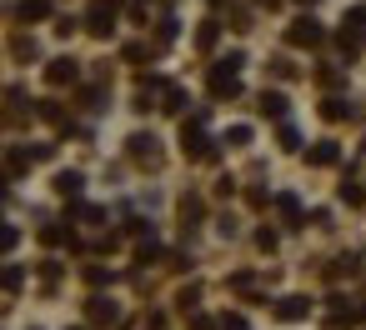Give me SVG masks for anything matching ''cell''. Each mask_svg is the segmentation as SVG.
Listing matches in <instances>:
<instances>
[{
    "instance_id": "ba28073f",
    "label": "cell",
    "mask_w": 366,
    "mask_h": 330,
    "mask_svg": "<svg viewBox=\"0 0 366 330\" xmlns=\"http://www.w3.org/2000/svg\"><path fill=\"white\" fill-rule=\"evenodd\" d=\"M131 155H136V160H146V165L161 160V155H155V140H150V135H131Z\"/></svg>"
},
{
    "instance_id": "44dd1931",
    "label": "cell",
    "mask_w": 366,
    "mask_h": 330,
    "mask_svg": "<svg viewBox=\"0 0 366 330\" xmlns=\"http://www.w3.org/2000/svg\"><path fill=\"white\" fill-rule=\"evenodd\" d=\"M226 140H231V145H246V140H251V130H246V126H231V130H226Z\"/></svg>"
},
{
    "instance_id": "603a6c76",
    "label": "cell",
    "mask_w": 366,
    "mask_h": 330,
    "mask_svg": "<svg viewBox=\"0 0 366 330\" xmlns=\"http://www.w3.org/2000/svg\"><path fill=\"white\" fill-rule=\"evenodd\" d=\"M196 300H201V286H186V291H181V305H186V310H191V305H196Z\"/></svg>"
},
{
    "instance_id": "5bb4252c",
    "label": "cell",
    "mask_w": 366,
    "mask_h": 330,
    "mask_svg": "<svg viewBox=\"0 0 366 330\" xmlns=\"http://www.w3.org/2000/svg\"><path fill=\"white\" fill-rule=\"evenodd\" d=\"M346 30H351V35L366 30V6H351V11H346Z\"/></svg>"
},
{
    "instance_id": "7402d4cb",
    "label": "cell",
    "mask_w": 366,
    "mask_h": 330,
    "mask_svg": "<svg viewBox=\"0 0 366 330\" xmlns=\"http://www.w3.org/2000/svg\"><path fill=\"white\" fill-rule=\"evenodd\" d=\"M181 220H201V200H181Z\"/></svg>"
},
{
    "instance_id": "ac0fdd59",
    "label": "cell",
    "mask_w": 366,
    "mask_h": 330,
    "mask_svg": "<svg viewBox=\"0 0 366 330\" xmlns=\"http://www.w3.org/2000/svg\"><path fill=\"white\" fill-rule=\"evenodd\" d=\"M341 200H346V205H361V200H366V190H361L356 181H346V185H341Z\"/></svg>"
},
{
    "instance_id": "8992f818",
    "label": "cell",
    "mask_w": 366,
    "mask_h": 330,
    "mask_svg": "<svg viewBox=\"0 0 366 330\" xmlns=\"http://www.w3.org/2000/svg\"><path fill=\"white\" fill-rule=\"evenodd\" d=\"M306 310H311L306 295H286V300H276V315H281V320H301Z\"/></svg>"
},
{
    "instance_id": "6da1fadb",
    "label": "cell",
    "mask_w": 366,
    "mask_h": 330,
    "mask_svg": "<svg viewBox=\"0 0 366 330\" xmlns=\"http://www.w3.org/2000/svg\"><path fill=\"white\" fill-rule=\"evenodd\" d=\"M236 90H241V55H226L211 71V95H236Z\"/></svg>"
},
{
    "instance_id": "2e32d148",
    "label": "cell",
    "mask_w": 366,
    "mask_h": 330,
    "mask_svg": "<svg viewBox=\"0 0 366 330\" xmlns=\"http://www.w3.org/2000/svg\"><path fill=\"white\" fill-rule=\"evenodd\" d=\"M196 45H201V50H211V45H216V20H206V25L196 30Z\"/></svg>"
},
{
    "instance_id": "7a4b0ae2",
    "label": "cell",
    "mask_w": 366,
    "mask_h": 330,
    "mask_svg": "<svg viewBox=\"0 0 366 330\" xmlns=\"http://www.w3.org/2000/svg\"><path fill=\"white\" fill-rule=\"evenodd\" d=\"M181 145H186L191 160H211V140H206L201 121H186V126H181Z\"/></svg>"
},
{
    "instance_id": "52a82bcc",
    "label": "cell",
    "mask_w": 366,
    "mask_h": 330,
    "mask_svg": "<svg viewBox=\"0 0 366 330\" xmlns=\"http://www.w3.org/2000/svg\"><path fill=\"white\" fill-rule=\"evenodd\" d=\"M261 116L286 121V95H281V90H266V95H261Z\"/></svg>"
},
{
    "instance_id": "8fae6325",
    "label": "cell",
    "mask_w": 366,
    "mask_h": 330,
    "mask_svg": "<svg viewBox=\"0 0 366 330\" xmlns=\"http://www.w3.org/2000/svg\"><path fill=\"white\" fill-rule=\"evenodd\" d=\"M161 95H166L161 110H171V116H176V110H186V90H181V85H161Z\"/></svg>"
},
{
    "instance_id": "277c9868",
    "label": "cell",
    "mask_w": 366,
    "mask_h": 330,
    "mask_svg": "<svg viewBox=\"0 0 366 330\" xmlns=\"http://www.w3.org/2000/svg\"><path fill=\"white\" fill-rule=\"evenodd\" d=\"M111 25H116V0H100V6H90V20H85L90 35H111Z\"/></svg>"
},
{
    "instance_id": "ffe728a7",
    "label": "cell",
    "mask_w": 366,
    "mask_h": 330,
    "mask_svg": "<svg viewBox=\"0 0 366 330\" xmlns=\"http://www.w3.org/2000/svg\"><path fill=\"white\" fill-rule=\"evenodd\" d=\"M40 240H45V245H61V240H66V231H61V226H45V231H40Z\"/></svg>"
},
{
    "instance_id": "d4e9b609",
    "label": "cell",
    "mask_w": 366,
    "mask_h": 330,
    "mask_svg": "<svg viewBox=\"0 0 366 330\" xmlns=\"http://www.w3.org/2000/svg\"><path fill=\"white\" fill-rule=\"evenodd\" d=\"M261 6H281V0H261Z\"/></svg>"
},
{
    "instance_id": "3957f363",
    "label": "cell",
    "mask_w": 366,
    "mask_h": 330,
    "mask_svg": "<svg viewBox=\"0 0 366 330\" xmlns=\"http://www.w3.org/2000/svg\"><path fill=\"white\" fill-rule=\"evenodd\" d=\"M286 40H291V45H321V40H326V30L311 20V16H301V20L286 30Z\"/></svg>"
},
{
    "instance_id": "cb8c5ba5",
    "label": "cell",
    "mask_w": 366,
    "mask_h": 330,
    "mask_svg": "<svg viewBox=\"0 0 366 330\" xmlns=\"http://www.w3.org/2000/svg\"><path fill=\"white\" fill-rule=\"evenodd\" d=\"M191 330H216V320H206V315H196V320H191Z\"/></svg>"
},
{
    "instance_id": "e0dca14e",
    "label": "cell",
    "mask_w": 366,
    "mask_h": 330,
    "mask_svg": "<svg viewBox=\"0 0 366 330\" xmlns=\"http://www.w3.org/2000/svg\"><path fill=\"white\" fill-rule=\"evenodd\" d=\"M20 281H25V275L11 265V270H0V291H20Z\"/></svg>"
},
{
    "instance_id": "d6986e66",
    "label": "cell",
    "mask_w": 366,
    "mask_h": 330,
    "mask_svg": "<svg viewBox=\"0 0 366 330\" xmlns=\"http://www.w3.org/2000/svg\"><path fill=\"white\" fill-rule=\"evenodd\" d=\"M321 116H326V121H341V116H351V110H346V100H326Z\"/></svg>"
},
{
    "instance_id": "30bf717a",
    "label": "cell",
    "mask_w": 366,
    "mask_h": 330,
    "mask_svg": "<svg viewBox=\"0 0 366 330\" xmlns=\"http://www.w3.org/2000/svg\"><path fill=\"white\" fill-rule=\"evenodd\" d=\"M85 315H90V320H95V325H106V320H116V305H111V300H100V295H95V300H90V310H85Z\"/></svg>"
},
{
    "instance_id": "9c48e42d",
    "label": "cell",
    "mask_w": 366,
    "mask_h": 330,
    "mask_svg": "<svg viewBox=\"0 0 366 330\" xmlns=\"http://www.w3.org/2000/svg\"><path fill=\"white\" fill-rule=\"evenodd\" d=\"M336 155H341V150H336L331 140H321V145H311V150H306V160H311V165H336Z\"/></svg>"
},
{
    "instance_id": "5b68a950",
    "label": "cell",
    "mask_w": 366,
    "mask_h": 330,
    "mask_svg": "<svg viewBox=\"0 0 366 330\" xmlns=\"http://www.w3.org/2000/svg\"><path fill=\"white\" fill-rule=\"evenodd\" d=\"M81 71H76V61H66V55H61V61H50V71H45V80L50 85H71Z\"/></svg>"
},
{
    "instance_id": "7c38bea8",
    "label": "cell",
    "mask_w": 366,
    "mask_h": 330,
    "mask_svg": "<svg viewBox=\"0 0 366 330\" xmlns=\"http://www.w3.org/2000/svg\"><path fill=\"white\" fill-rule=\"evenodd\" d=\"M56 190L76 200V195H81V176H76V171H61V176H56Z\"/></svg>"
},
{
    "instance_id": "9a60e30c",
    "label": "cell",
    "mask_w": 366,
    "mask_h": 330,
    "mask_svg": "<svg viewBox=\"0 0 366 330\" xmlns=\"http://www.w3.org/2000/svg\"><path fill=\"white\" fill-rule=\"evenodd\" d=\"M40 16H50L45 0H25V6H20V20H40Z\"/></svg>"
},
{
    "instance_id": "484cf974",
    "label": "cell",
    "mask_w": 366,
    "mask_h": 330,
    "mask_svg": "<svg viewBox=\"0 0 366 330\" xmlns=\"http://www.w3.org/2000/svg\"><path fill=\"white\" fill-rule=\"evenodd\" d=\"M361 315H366V310H361Z\"/></svg>"
},
{
    "instance_id": "4fadbf2b",
    "label": "cell",
    "mask_w": 366,
    "mask_h": 330,
    "mask_svg": "<svg viewBox=\"0 0 366 330\" xmlns=\"http://www.w3.org/2000/svg\"><path fill=\"white\" fill-rule=\"evenodd\" d=\"M276 205H281V215H286V226H301V205H296V195H281Z\"/></svg>"
}]
</instances>
